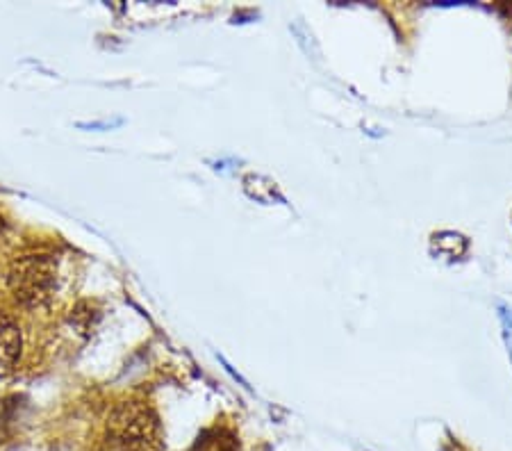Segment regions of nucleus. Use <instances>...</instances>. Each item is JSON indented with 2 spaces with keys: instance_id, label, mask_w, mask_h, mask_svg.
Listing matches in <instances>:
<instances>
[{
  "instance_id": "f257e3e1",
  "label": "nucleus",
  "mask_w": 512,
  "mask_h": 451,
  "mask_svg": "<svg viewBox=\"0 0 512 451\" xmlns=\"http://www.w3.org/2000/svg\"><path fill=\"white\" fill-rule=\"evenodd\" d=\"M107 438L117 451H162V431L146 401H121L107 417Z\"/></svg>"
},
{
  "instance_id": "7ed1b4c3",
  "label": "nucleus",
  "mask_w": 512,
  "mask_h": 451,
  "mask_svg": "<svg viewBox=\"0 0 512 451\" xmlns=\"http://www.w3.org/2000/svg\"><path fill=\"white\" fill-rule=\"evenodd\" d=\"M21 356V331L12 317L0 313V376L10 374Z\"/></svg>"
},
{
  "instance_id": "20e7f679",
  "label": "nucleus",
  "mask_w": 512,
  "mask_h": 451,
  "mask_svg": "<svg viewBox=\"0 0 512 451\" xmlns=\"http://www.w3.org/2000/svg\"><path fill=\"white\" fill-rule=\"evenodd\" d=\"M192 451H239V442L233 431L208 429L198 436Z\"/></svg>"
},
{
  "instance_id": "f03ea898",
  "label": "nucleus",
  "mask_w": 512,
  "mask_h": 451,
  "mask_svg": "<svg viewBox=\"0 0 512 451\" xmlns=\"http://www.w3.org/2000/svg\"><path fill=\"white\" fill-rule=\"evenodd\" d=\"M10 290L14 299L28 308L51 301L57 287V262L51 256H26L10 269Z\"/></svg>"
}]
</instances>
